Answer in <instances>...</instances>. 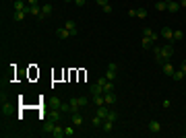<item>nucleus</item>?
Returning a JSON list of instances; mask_svg holds the SVG:
<instances>
[{
    "mask_svg": "<svg viewBox=\"0 0 186 138\" xmlns=\"http://www.w3.org/2000/svg\"><path fill=\"white\" fill-rule=\"evenodd\" d=\"M85 2H87V0H74V4H77V6H85Z\"/></svg>",
    "mask_w": 186,
    "mask_h": 138,
    "instance_id": "nucleus-36",
    "label": "nucleus"
},
{
    "mask_svg": "<svg viewBox=\"0 0 186 138\" xmlns=\"http://www.w3.org/2000/svg\"><path fill=\"white\" fill-rule=\"evenodd\" d=\"M172 79H174V80H184V79H186V74L182 72V70H176V72L172 74Z\"/></svg>",
    "mask_w": 186,
    "mask_h": 138,
    "instance_id": "nucleus-25",
    "label": "nucleus"
},
{
    "mask_svg": "<svg viewBox=\"0 0 186 138\" xmlns=\"http://www.w3.org/2000/svg\"><path fill=\"white\" fill-rule=\"evenodd\" d=\"M101 128H103V132H112V130H114V122H110V120H103Z\"/></svg>",
    "mask_w": 186,
    "mask_h": 138,
    "instance_id": "nucleus-19",
    "label": "nucleus"
},
{
    "mask_svg": "<svg viewBox=\"0 0 186 138\" xmlns=\"http://www.w3.org/2000/svg\"><path fill=\"white\" fill-rule=\"evenodd\" d=\"M161 68H163V74H166V76H172V74L176 72V70H174V66L170 64V60H167V62H163Z\"/></svg>",
    "mask_w": 186,
    "mask_h": 138,
    "instance_id": "nucleus-8",
    "label": "nucleus"
},
{
    "mask_svg": "<svg viewBox=\"0 0 186 138\" xmlns=\"http://www.w3.org/2000/svg\"><path fill=\"white\" fill-rule=\"evenodd\" d=\"M68 103H70V114H77L79 109H81V105H79V99H77V97H74V99H70Z\"/></svg>",
    "mask_w": 186,
    "mask_h": 138,
    "instance_id": "nucleus-15",
    "label": "nucleus"
},
{
    "mask_svg": "<svg viewBox=\"0 0 186 138\" xmlns=\"http://www.w3.org/2000/svg\"><path fill=\"white\" fill-rule=\"evenodd\" d=\"M106 120H110V122H116V120H118V114L114 111V109H110V114H108V118H106Z\"/></svg>",
    "mask_w": 186,
    "mask_h": 138,
    "instance_id": "nucleus-30",
    "label": "nucleus"
},
{
    "mask_svg": "<svg viewBox=\"0 0 186 138\" xmlns=\"http://www.w3.org/2000/svg\"><path fill=\"white\" fill-rule=\"evenodd\" d=\"M27 10H29L33 17H37V19H41V6H37V4H33V6H29L27 4Z\"/></svg>",
    "mask_w": 186,
    "mask_h": 138,
    "instance_id": "nucleus-7",
    "label": "nucleus"
},
{
    "mask_svg": "<svg viewBox=\"0 0 186 138\" xmlns=\"http://www.w3.org/2000/svg\"><path fill=\"white\" fill-rule=\"evenodd\" d=\"M70 120H73V124H74V126H81V124H83V115L79 114V111L70 115Z\"/></svg>",
    "mask_w": 186,
    "mask_h": 138,
    "instance_id": "nucleus-18",
    "label": "nucleus"
},
{
    "mask_svg": "<svg viewBox=\"0 0 186 138\" xmlns=\"http://www.w3.org/2000/svg\"><path fill=\"white\" fill-rule=\"evenodd\" d=\"M50 132H52V136H54V138H62V136H66V134H64V128H62V126H58V124H56V126L50 130Z\"/></svg>",
    "mask_w": 186,
    "mask_h": 138,
    "instance_id": "nucleus-6",
    "label": "nucleus"
},
{
    "mask_svg": "<svg viewBox=\"0 0 186 138\" xmlns=\"http://www.w3.org/2000/svg\"><path fill=\"white\" fill-rule=\"evenodd\" d=\"M56 37H58V39H68V37H73V35L68 33L66 27H60V29H56Z\"/></svg>",
    "mask_w": 186,
    "mask_h": 138,
    "instance_id": "nucleus-5",
    "label": "nucleus"
},
{
    "mask_svg": "<svg viewBox=\"0 0 186 138\" xmlns=\"http://www.w3.org/2000/svg\"><path fill=\"white\" fill-rule=\"evenodd\" d=\"M106 79H108V80H116L118 79V64H116V62H110V64H108Z\"/></svg>",
    "mask_w": 186,
    "mask_h": 138,
    "instance_id": "nucleus-1",
    "label": "nucleus"
},
{
    "mask_svg": "<svg viewBox=\"0 0 186 138\" xmlns=\"http://www.w3.org/2000/svg\"><path fill=\"white\" fill-rule=\"evenodd\" d=\"M108 114H110V109L106 107V105H101V107H97V115H99V118H103V120H106V118H108Z\"/></svg>",
    "mask_w": 186,
    "mask_h": 138,
    "instance_id": "nucleus-21",
    "label": "nucleus"
},
{
    "mask_svg": "<svg viewBox=\"0 0 186 138\" xmlns=\"http://www.w3.org/2000/svg\"><path fill=\"white\" fill-rule=\"evenodd\" d=\"M25 2H27V0H25Z\"/></svg>",
    "mask_w": 186,
    "mask_h": 138,
    "instance_id": "nucleus-43",
    "label": "nucleus"
},
{
    "mask_svg": "<svg viewBox=\"0 0 186 138\" xmlns=\"http://www.w3.org/2000/svg\"><path fill=\"white\" fill-rule=\"evenodd\" d=\"M141 43H143V48H145V49H149L153 43H155V41H153L151 37H143V41H141Z\"/></svg>",
    "mask_w": 186,
    "mask_h": 138,
    "instance_id": "nucleus-24",
    "label": "nucleus"
},
{
    "mask_svg": "<svg viewBox=\"0 0 186 138\" xmlns=\"http://www.w3.org/2000/svg\"><path fill=\"white\" fill-rule=\"evenodd\" d=\"M13 8H15V10H25V8H27V6H25V0H15Z\"/></svg>",
    "mask_w": 186,
    "mask_h": 138,
    "instance_id": "nucleus-23",
    "label": "nucleus"
},
{
    "mask_svg": "<svg viewBox=\"0 0 186 138\" xmlns=\"http://www.w3.org/2000/svg\"><path fill=\"white\" fill-rule=\"evenodd\" d=\"M93 103L97 105V107H101V105H106V97H103V95H93Z\"/></svg>",
    "mask_w": 186,
    "mask_h": 138,
    "instance_id": "nucleus-14",
    "label": "nucleus"
},
{
    "mask_svg": "<svg viewBox=\"0 0 186 138\" xmlns=\"http://www.w3.org/2000/svg\"><path fill=\"white\" fill-rule=\"evenodd\" d=\"M155 8L157 10H167V2L166 0H159V2H155Z\"/></svg>",
    "mask_w": 186,
    "mask_h": 138,
    "instance_id": "nucleus-26",
    "label": "nucleus"
},
{
    "mask_svg": "<svg viewBox=\"0 0 186 138\" xmlns=\"http://www.w3.org/2000/svg\"><path fill=\"white\" fill-rule=\"evenodd\" d=\"M89 91H91V95H103V87H101L99 83H93Z\"/></svg>",
    "mask_w": 186,
    "mask_h": 138,
    "instance_id": "nucleus-12",
    "label": "nucleus"
},
{
    "mask_svg": "<svg viewBox=\"0 0 186 138\" xmlns=\"http://www.w3.org/2000/svg\"><path fill=\"white\" fill-rule=\"evenodd\" d=\"M174 52H176V49H174V45H172L170 41H167V45H163V48H161V56H163V60L167 62V60H170L172 56H174Z\"/></svg>",
    "mask_w": 186,
    "mask_h": 138,
    "instance_id": "nucleus-2",
    "label": "nucleus"
},
{
    "mask_svg": "<svg viewBox=\"0 0 186 138\" xmlns=\"http://www.w3.org/2000/svg\"><path fill=\"white\" fill-rule=\"evenodd\" d=\"M110 91H114V80L106 79V83H103V93H110Z\"/></svg>",
    "mask_w": 186,
    "mask_h": 138,
    "instance_id": "nucleus-22",
    "label": "nucleus"
},
{
    "mask_svg": "<svg viewBox=\"0 0 186 138\" xmlns=\"http://www.w3.org/2000/svg\"><path fill=\"white\" fill-rule=\"evenodd\" d=\"M64 134H66V136H74V134H77L74 132V124L73 126H66V128H64Z\"/></svg>",
    "mask_w": 186,
    "mask_h": 138,
    "instance_id": "nucleus-28",
    "label": "nucleus"
},
{
    "mask_svg": "<svg viewBox=\"0 0 186 138\" xmlns=\"http://www.w3.org/2000/svg\"><path fill=\"white\" fill-rule=\"evenodd\" d=\"M27 4H29V6H33V4H37V0H27Z\"/></svg>",
    "mask_w": 186,
    "mask_h": 138,
    "instance_id": "nucleus-39",
    "label": "nucleus"
},
{
    "mask_svg": "<svg viewBox=\"0 0 186 138\" xmlns=\"http://www.w3.org/2000/svg\"><path fill=\"white\" fill-rule=\"evenodd\" d=\"M143 37H151L153 41H157V33H153V29H149V27L143 29Z\"/></svg>",
    "mask_w": 186,
    "mask_h": 138,
    "instance_id": "nucleus-17",
    "label": "nucleus"
},
{
    "mask_svg": "<svg viewBox=\"0 0 186 138\" xmlns=\"http://www.w3.org/2000/svg\"><path fill=\"white\" fill-rule=\"evenodd\" d=\"M145 17H147V10H145V8H139L137 10V19H145Z\"/></svg>",
    "mask_w": 186,
    "mask_h": 138,
    "instance_id": "nucleus-32",
    "label": "nucleus"
},
{
    "mask_svg": "<svg viewBox=\"0 0 186 138\" xmlns=\"http://www.w3.org/2000/svg\"><path fill=\"white\" fill-rule=\"evenodd\" d=\"M60 103H62V101H60V99H56V97H54V109H58V107H60Z\"/></svg>",
    "mask_w": 186,
    "mask_h": 138,
    "instance_id": "nucleus-35",
    "label": "nucleus"
},
{
    "mask_svg": "<svg viewBox=\"0 0 186 138\" xmlns=\"http://www.w3.org/2000/svg\"><path fill=\"white\" fill-rule=\"evenodd\" d=\"M95 2H97V4L101 6V8H103V6H106V4H110V0H95Z\"/></svg>",
    "mask_w": 186,
    "mask_h": 138,
    "instance_id": "nucleus-34",
    "label": "nucleus"
},
{
    "mask_svg": "<svg viewBox=\"0 0 186 138\" xmlns=\"http://www.w3.org/2000/svg\"><path fill=\"white\" fill-rule=\"evenodd\" d=\"M182 37H184V31H180V29H176V31H174V41H180Z\"/></svg>",
    "mask_w": 186,
    "mask_h": 138,
    "instance_id": "nucleus-29",
    "label": "nucleus"
},
{
    "mask_svg": "<svg viewBox=\"0 0 186 138\" xmlns=\"http://www.w3.org/2000/svg\"><path fill=\"white\" fill-rule=\"evenodd\" d=\"M58 109H60V111H62V114H70V103H64V101H62Z\"/></svg>",
    "mask_w": 186,
    "mask_h": 138,
    "instance_id": "nucleus-27",
    "label": "nucleus"
},
{
    "mask_svg": "<svg viewBox=\"0 0 186 138\" xmlns=\"http://www.w3.org/2000/svg\"><path fill=\"white\" fill-rule=\"evenodd\" d=\"M103 97H106V103L108 105H114L118 101V97H116V93L114 91H110V93H103Z\"/></svg>",
    "mask_w": 186,
    "mask_h": 138,
    "instance_id": "nucleus-9",
    "label": "nucleus"
},
{
    "mask_svg": "<svg viewBox=\"0 0 186 138\" xmlns=\"http://www.w3.org/2000/svg\"><path fill=\"white\" fill-rule=\"evenodd\" d=\"M79 99V105H81V107H87L89 105V99L87 97H77Z\"/></svg>",
    "mask_w": 186,
    "mask_h": 138,
    "instance_id": "nucleus-31",
    "label": "nucleus"
},
{
    "mask_svg": "<svg viewBox=\"0 0 186 138\" xmlns=\"http://www.w3.org/2000/svg\"><path fill=\"white\" fill-rule=\"evenodd\" d=\"M182 6H180V0H172V2H167V10L170 13H178Z\"/></svg>",
    "mask_w": 186,
    "mask_h": 138,
    "instance_id": "nucleus-10",
    "label": "nucleus"
},
{
    "mask_svg": "<svg viewBox=\"0 0 186 138\" xmlns=\"http://www.w3.org/2000/svg\"><path fill=\"white\" fill-rule=\"evenodd\" d=\"M159 35H161V37H163L166 41H170V43L174 41V29H170V27H163V29H161V33H159Z\"/></svg>",
    "mask_w": 186,
    "mask_h": 138,
    "instance_id": "nucleus-3",
    "label": "nucleus"
},
{
    "mask_svg": "<svg viewBox=\"0 0 186 138\" xmlns=\"http://www.w3.org/2000/svg\"><path fill=\"white\" fill-rule=\"evenodd\" d=\"M166 2H172V0H166Z\"/></svg>",
    "mask_w": 186,
    "mask_h": 138,
    "instance_id": "nucleus-42",
    "label": "nucleus"
},
{
    "mask_svg": "<svg viewBox=\"0 0 186 138\" xmlns=\"http://www.w3.org/2000/svg\"><path fill=\"white\" fill-rule=\"evenodd\" d=\"M112 6H110V4H106V6H103V13H106V15H112Z\"/></svg>",
    "mask_w": 186,
    "mask_h": 138,
    "instance_id": "nucleus-33",
    "label": "nucleus"
},
{
    "mask_svg": "<svg viewBox=\"0 0 186 138\" xmlns=\"http://www.w3.org/2000/svg\"><path fill=\"white\" fill-rule=\"evenodd\" d=\"M149 130H151L153 134H157V132H161V124L157 122V120H151V122H149Z\"/></svg>",
    "mask_w": 186,
    "mask_h": 138,
    "instance_id": "nucleus-11",
    "label": "nucleus"
},
{
    "mask_svg": "<svg viewBox=\"0 0 186 138\" xmlns=\"http://www.w3.org/2000/svg\"><path fill=\"white\" fill-rule=\"evenodd\" d=\"M27 13H29L27 8H25V10H15V15H13V21H17V23H19V21H23Z\"/></svg>",
    "mask_w": 186,
    "mask_h": 138,
    "instance_id": "nucleus-13",
    "label": "nucleus"
},
{
    "mask_svg": "<svg viewBox=\"0 0 186 138\" xmlns=\"http://www.w3.org/2000/svg\"><path fill=\"white\" fill-rule=\"evenodd\" d=\"M161 105H163V107H166V109H170V105H172V103H170V99H166V101H163Z\"/></svg>",
    "mask_w": 186,
    "mask_h": 138,
    "instance_id": "nucleus-37",
    "label": "nucleus"
},
{
    "mask_svg": "<svg viewBox=\"0 0 186 138\" xmlns=\"http://www.w3.org/2000/svg\"><path fill=\"white\" fill-rule=\"evenodd\" d=\"M91 124H93V128H101V124H103V118H99L97 114L93 115V120H91Z\"/></svg>",
    "mask_w": 186,
    "mask_h": 138,
    "instance_id": "nucleus-20",
    "label": "nucleus"
},
{
    "mask_svg": "<svg viewBox=\"0 0 186 138\" xmlns=\"http://www.w3.org/2000/svg\"><path fill=\"white\" fill-rule=\"evenodd\" d=\"M64 2H70V0H64ZM73 2H74V0H73Z\"/></svg>",
    "mask_w": 186,
    "mask_h": 138,
    "instance_id": "nucleus-41",
    "label": "nucleus"
},
{
    "mask_svg": "<svg viewBox=\"0 0 186 138\" xmlns=\"http://www.w3.org/2000/svg\"><path fill=\"white\" fill-rule=\"evenodd\" d=\"M64 27H66V29H68V33L73 35H79V27H77V23H74V21H66V25H64Z\"/></svg>",
    "mask_w": 186,
    "mask_h": 138,
    "instance_id": "nucleus-4",
    "label": "nucleus"
},
{
    "mask_svg": "<svg viewBox=\"0 0 186 138\" xmlns=\"http://www.w3.org/2000/svg\"><path fill=\"white\" fill-rule=\"evenodd\" d=\"M180 70H182V72H184V74H186V60H184V62H182V66H180Z\"/></svg>",
    "mask_w": 186,
    "mask_h": 138,
    "instance_id": "nucleus-38",
    "label": "nucleus"
},
{
    "mask_svg": "<svg viewBox=\"0 0 186 138\" xmlns=\"http://www.w3.org/2000/svg\"><path fill=\"white\" fill-rule=\"evenodd\" d=\"M52 10H54V8H52V4H44V6H41V19L50 17V15H52Z\"/></svg>",
    "mask_w": 186,
    "mask_h": 138,
    "instance_id": "nucleus-16",
    "label": "nucleus"
},
{
    "mask_svg": "<svg viewBox=\"0 0 186 138\" xmlns=\"http://www.w3.org/2000/svg\"><path fill=\"white\" fill-rule=\"evenodd\" d=\"M180 6H182V8H186V0H180Z\"/></svg>",
    "mask_w": 186,
    "mask_h": 138,
    "instance_id": "nucleus-40",
    "label": "nucleus"
}]
</instances>
